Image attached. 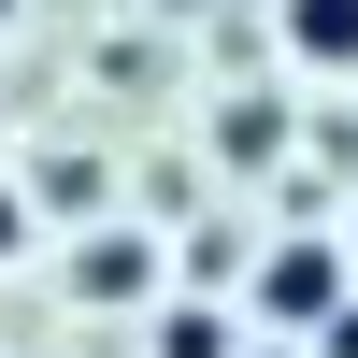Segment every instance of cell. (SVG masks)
Segmentation results:
<instances>
[{
	"instance_id": "cell-1",
	"label": "cell",
	"mask_w": 358,
	"mask_h": 358,
	"mask_svg": "<svg viewBox=\"0 0 358 358\" xmlns=\"http://www.w3.org/2000/svg\"><path fill=\"white\" fill-rule=\"evenodd\" d=\"M330 301H344V258L330 244H273L258 258V315H273V330H315Z\"/></svg>"
},
{
	"instance_id": "cell-2",
	"label": "cell",
	"mask_w": 358,
	"mask_h": 358,
	"mask_svg": "<svg viewBox=\"0 0 358 358\" xmlns=\"http://www.w3.org/2000/svg\"><path fill=\"white\" fill-rule=\"evenodd\" d=\"M287 57L301 72H358V0H287Z\"/></svg>"
},
{
	"instance_id": "cell-3",
	"label": "cell",
	"mask_w": 358,
	"mask_h": 358,
	"mask_svg": "<svg viewBox=\"0 0 358 358\" xmlns=\"http://www.w3.org/2000/svg\"><path fill=\"white\" fill-rule=\"evenodd\" d=\"M72 273H86V287H101V301H129V287H143V244H129V229H101V244H86V258H72Z\"/></svg>"
},
{
	"instance_id": "cell-4",
	"label": "cell",
	"mask_w": 358,
	"mask_h": 358,
	"mask_svg": "<svg viewBox=\"0 0 358 358\" xmlns=\"http://www.w3.org/2000/svg\"><path fill=\"white\" fill-rule=\"evenodd\" d=\"M158 358H229V315H158Z\"/></svg>"
},
{
	"instance_id": "cell-5",
	"label": "cell",
	"mask_w": 358,
	"mask_h": 358,
	"mask_svg": "<svg viewBox=\"0 0 358 358\" xmlns=\"http://www.w3.org/2000/svg\"><path fill=\"white\" fill-rule=\"evenodd\" d=\"M315 344H330V358H358V301H330V315H315Z\"/></svg>"
},
{
	"instance_id": "cell-6",
	"label": "cell",
	"mask_w": 358,
	"mask_h": 358,
	"mask_svg": "<svg viewBox=\"0 0 358 358\" xmlns=\"http://www.w3.org/2000/svg\"><path fill=\"white\" fill-rule=\"evenodd\" d=\"M15 244H29V215H15V187H0V258H15Z\"/></svg>"
}]
</instances>
